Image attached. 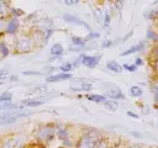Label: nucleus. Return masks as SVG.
<instances>
[{
    "instance_id": "423d86ee",
    "label": "nucleus",
    "mask_w": 158,
    "mask_h": 148,
    "mask_svg": "<svg viewBox=\"0 0 158 148\" xmlns=\"http://www.w3.org/2000/svg\"><path fill=\"white\" fill-rule=\"evenodd\" d=\"M63 20H64L65 22H68V23H73V25H78V26H83V27H85L86 30H89V32L93 31L91 27H90V25H89L88 22H85L84 20L79 18V17L75 16V15H72V14H64V15H63Z\"/></svg>"
},
{
    "instance_id": "bb28decb",
    "label": "nucleus",
    "mask_w": 158,
    "mask_h": 148,
    "mask_svg": "<svg viewBox=\"0 0 158 148\" xmlns=\"http://www.w3.org/2000/svg\"><path fill=\"white\" fill-rule=\"evenodd\" d=\"M143 16L148 20H154L157 16H158V10H148L143 14Z\"/></svg>"
},
{
    "instance_id": "4468645a",
    "label": "nucleus",
    "mask_w": 158,
    "mask_h": 148,
    "mask_svg": "<svg viewBox=\"0 0 158 148\" xmlns=\"http://www.w3.org/2000/svg\"><path fill=\"white\" fill-rule=\"evenodd\" d=\"M106 68L110 72H112V73H122L123 72L122 65L118 64L116 60H109V62H106Z\"/></svg>"
},
{
    "instance_id": "ea45409f",
    "label": "nucleus",
    "mask_w": 158,
    "mask_h": 148,
    "mask_svg": "<svg viewBox=\"0 0 158 148\" xmlns=\"http://www.w3.org/2000/svg\"><path fill=\"white\" fill-rule=\"evenodd\" d=\"M64 4L65 5H77V4H79V1L78 0H75V1H64Z\"/></svg>"
},
{
    "instance_id": "a211bd4d",
    "label": "nucleus",
    "mask_w": 158,
    "mask_h": 148,
    "mask_svg": "<svg viewBox=\"0 0 158 148\" xmlns=\"http://www.w3.org/2000/svg\"><path fill=\"white\" fill-rule=\"evenodd\" d=\"M86 99L89 101H93V102H96V104H104V101L106 100V96L105 95H99V94H88Z\"/></svg>"
},
{
    "instance_id": "f03ea898",
    "label": "nucleus",
    "mask_w": 158,
    "mask_h": 148,
    "mask_svg": "<svg viewBox=\"0 0 158 148\" xmlns=\"http://www.w3.org/2000/svg\"><path fill=\"white\" fill-rule=\"evenodd\" d=\"M33 41L30 33H22L20 36L16 37L15 39V44H14V49L16 53H28L33 49Z\"/></svg>"
},
{
    "instance_id": "e433bc0d",
    "label": "nucleus",
    "mask_w": 158,
    "mask_h": 148,
    "mask_svg": "<svg viewBox=\"0 0 158 148\" xmlns=\"http://www.w3.org/2000/svg\"><path fill=\"white\" fill-rule=\"evenodd\" d=\"M135 65H136V67H139V65H143V60H142V58H139V57H137V58L135 59Z\"/></svg>"
},
{
    "instance_id": "37998d69",
    "label": "nucleus",
    "mask_w": 158,
    "mask_h": 148,
    "mask_svg": "<svg viewBox=\"0 0 158 148\" xmlns=\"http://www.w3.org/2000/svg\"><path fill=\"white\" fill-rule=\"evenodd\" d=\"M132 33H133V30H132V31H131L130 33H127V35H126V36L123 37V39H122V42H125V41H127V38H128V37H131V36H132Z\"/></svg>"
},
{
    "instance_id": "a18cd8bd",
    "label": "nucleus",
    "mask_w": 158,
    "mask_h": 148,
    "mask_svg": "<svg viewBox=\"0 0 158 148\" xmlns=\"http://www.w3.org/2000/svg\"><path fill=\"white\" fill-rule=\"evenodd\" d=\"M10 81H17V76L16 75H10Z\"/></svg>"
},
{
    "instance_id": "72a5a7b5",
    "label": "nucleus",
    "mask_w": 158,
    "mask_h": 148,
    "mask_svg": "<svg viewBox=\"0 0 158 148\" xmlns=\"http://www.w3.org/2000/svg\"><path fill=\"white\" fill-rule=\"evenodd\" d=\"M94 15H95L96 21L99 22V21H100V17H101V15H102V12H101V10H100V9H95V10H94Z\"/></svg>"
},
{
    "instance_id": "aec40b11",
    "label": "nucleus",
    "mask_w": 158,
    "mask_h": 148,
    "mask_svg": "<svg viewBox=\"0 0 158 148\" xmlns=\"http://www.w3.org/2000/svg\"><path fill=\"white\" fill-rule=\"evenodd\" d=\"M70 41H72V44H73V46H77L78 48H83V47L85 46V43H86L85 38L79 37V36H72Z\"/></svg>"
},
{
    "instance_id": "f704fd0d",
    "label": "nucleus",
    "mask_w": 158,
    "mask_h": 148,
    "mask_svg": "<svg viewBox=\"0 0 158 148\" xmlns=\"http://www.w3.org/2000/svg\"><path fill=\"white\" fill-rule=\"evenodd\" d=\"M114 44V42L111 41V39H105L102 43H101V47L102 48H107V47H110V46H112Z\"/></svg>"
},
{
    "instance_id": "5701e85b",
    "label": "nucleus",
    "mask_w": 158,
    "mask_h": 148,
    "mask_svg": "<svg viewBox=\"0 0 158 148\" xmlns=\"http://www.w3.org/2000/svg\"><path fill=\"white\" fill-rule=\"evenodd\" d=\"M10 15H11V17L19 18V17L23 16V15H25V12H23V10L19 9V7H11V9H10Z\"/></svg>"
},
{
    "instance_id": "6ab92c4d",
    "label": "nucleus",
    "mask_w": 158,
    "mask_h": 148,
    "mask_svg": "<svg viewBox=\"0 0 158 148\" xmlns=\"http://www.w3.org/2000/svg\"><path fill=\"white\" fill-rule=\"evenodd\" d=\"M10 53H11V49L7 46V43L4 39H0V57L6 58L7 56H10Z\"/></svg>"
},
{
    "instance_id": "412c9836",
    "label": "nucleus",
    "mask_w": 158,
    "mask_h": 148,
    "mask_svg": "<svg viewBox=\"0 0 158 148\" xmlns=\"http://www.w3.org/2000/svg\"><path fill=\"white\" fill-rule=\"evenodd\" d=\"M104 106H105L109 111H116V110L118 109V104H117V101H115V100H110V99H106V100L104 101Z\"/></svg>"
},
{
    "instance_id": "0eeeda50",
    "label": "nucleus",
    "mask_w": 158,
    "mask_h": 148,
    "mask_svg": "<svg viewBox=\"0 0 158 148\" xmlns=\"http://www.w3.org/2000/svg\"><path fill=\"white\" fill-rule=\"evenodd\" d=\"M56 133H57V137L63 142L64 146H67V147L72 146V142L69 139V130L65 126H63V125L58 126L56 128Z\"/></svg>"
},
{
    "instance_id": "c85d7f7f",
    "label": "nucleus",
    "mask_w": 158,
    "mask_h": 148,
    "mask_svg": "<svg viewBox=\"0 0 158 148\" xmlns=\"http://www.w3.org/2000/svg\"><path fill=\"white\" fill-rule=\"evenodd\" d=\"M100 37V33L99 32H94V31H90L89 35L85 37V41H91V39H95V38H99Z\"/></svg>"
},
{
    "instance_id": "de8ad7c7",
    "label": "nucleus",
    "mask_w": 158,
    "mask_h": 148,
    "mask_svg": "<svg viewBox=\"0 0 158 148\" xmlns=\"http://www.w3.org/2000/svg\"><path fill=\"white\" fill-rule=\"evenodd\" d=\"M17 148H25V147H22V146H19V147H17Z\"/></svg>"
},
{
    "instance_id": "1a4fd4ad",
    "label": "nucleus",
    "mask_w": 158,
    "mask_h": 148,
    "mask_svg": "<svg viewBox=\"0 0 158 148\" xmlns=\"http://www.w3.org/2000/svg\"><path fill=\"white\" fill-rule=\"evenodd\" d=\"M19 138L16 136H9L0 139V148H17Z\"/></svg>"
},
{
    "instance_id": "20e7f679",
    "label": "nucleus",
    "mask_w": 158,
    "mask_h": 148,
    "mask_svg": "<svg viewBox=\"0 0 158 148\" xmlns=\"http://www.w3.org/2000/svg\"><path fill=\"white\" fill-rule=\"evenodd\" d=\"M54 133H56V128L53 125H46V126H42L40 128H37L36 131V136L38 139H42V141H52L53 137H54Z\"/></svg>"
},
{
    "instance_id": "9d476101",
    "label": "nucleus",
    "mask_w": 158,
    "mask_h": 148,
    "mask_svg": "<svg viewBox=\"0 0 158 148\" xmlns=\"http://www.w3.org/2000/svg\"><path fill=\"white\" fill-rule=\"evenodd\" d=\"M105 96H106V99H110V100H115V101H117V100H126V96H125V94L118 89V88H114V89H109L107 91H106V94H105Z\"/></svg>"
},
{
    "instance_id": "473e14b6",
    "label": "nucleus",
    "mask_w": 158,
    "mask_h": 148,
    "mask_svg": "<svg viewBox=\"0 0 158 148\" xmlns=\"http://www.w3.org/2000/svg\"><path fill=\"white\" fill-rule=\"evenodd\" d=\"M6 18H2L0 17V36L4 35V31H5V26H6Z\"/></svg>"
},
{
    "instance_id": "cd10ccee",
    "label": "nucleus",
    "mask_w": 158,
    "mask_h": 148,
    "mask_svg": "<svg viewBox=\"0 0 158 148\" xmlns=\"http://www.w3.org/2000/svg\"><path fill=\"white\" fill-rule=\"evenodd\" d=\"M110 22H111V16H110V14L106 11V12L104 14V21H102L104 27H105V28H107V27L110 26Z\"/></svg>"
},
{
    "instance_id": "f3484780",
    "label": "nucleus",
    "mask_w": 158,
    "mask_h": 148,
    "mask_svg": "<svg viewBox=\"0 0 158 148\" xmlns=\"http://www.w3.org/2000/svg\"><path fill=\"white\" fill-rule=\"evenodd\" d=\"M43 104H44V100H40V97L22 101V106H27V107H37V106H41Z\"/></svg>"
},
{
    "instance_id": "39448f33",
    "label": "nucleus",
    "mask_w": 158,
    "mask_h": 148,
    "mask_svg": "<svg viewBox=\"0 0 158 148\" xmlns=\"http://www.w3.org/2000/svg\"><path fill=\"white\" fill-rule=\"evenodd\" d=\"M20 30V20L15 18V17H10L6 21V26H5V35H10V36H15Z\"/></svg>"
},
{
    "instance_id": "ddd939ff",
    "label": "nucleus",
    "mask_w": 158,
    "mask_h": 148,
    "mask_svg": "<svg viewBox=\"0 0 158 148\" xmlns=\"http://www.w3.org/2000/svg\"><path fill=\"white\" fill-rule=\"evenodd\" d=\"M93 89V84L90 83H81L79 85H72L70 90L74 92H79V91H90Z\"/></svg>"
},
{
    "instance_id": "f8f14e48",
    "label": "nucleus",
    "mask_w": 158,
    "mask_h": 148,
    "mask_svg": "<svg viewBox=\"0 0 158 148\" xmlns=\"http://www.w3.org/2000/svg\"><path fill=\"white\" fill-rule=\"evenodd\" d=\"M144 47H146V42H144V41H141V42H138L137 44H133V46H131L128 49L123 51V52L121 53V56H122V57H125V56H130V54L137 53V52H139V51L144 49Z\"/></svg>"
},
{
    "instance_id": "7ed1b4c3",
    "label": "nucleus",
    "mask_w": 158,
    "mask_h": 148,
    "mask_svg": "<svg viewBox=\"0 0 158 148\" xmlns=\"http://www.w3.org/2000/svg\"><path fill=\"white\" fill-rule=\"evenodd\" d=\"M32 112H16V111H7V112H4L0 115V126H4V125H11V123H15L19 118L21 117H27V116H31Z\"/></svg>"
},
{
    "instance_id": "c03bdc74",
    "label": "nucleus",
    "mask_w": 158,
    "mask_h": 148,
    "mask_svg": "<svg viewBox=\"0 0 158 148\" xmlns=\"http://www.w3.org/2000/svg\"><path fill=\"white\" fill-rule=\"evenodd\" d=\"M109 148H125L122 144H114V146H110Z\"/></svg>"
},
{
    "instance_id": "6e6552de",
    "label": "nucleus",
    "mask_w": 158,
    "mask_h": 148,
    "mask_svg": "<svg viewBox=\"0 0 158 148\" xmlns=\"http://www.w3.org/2000/svg\"><path fill=\"white\" fill-rule=\"evenodd\" d=\"M101 59V56L100 54H95V56H86V54H83V58H81V64L86 68H95Z\"/></svg>"
},
{
    "instance_id": "2f4dec72",
    "label": "nucleus",
    "mask_w": 158,
    "mask_h": 148,
    "mask_svg": "<svg viewBox=\"0 0 158 148\" xmlns=\"http://www.w3.org/2000/svg\"><path fill=\"white\" fill-rule=\"evenodd\" d=\"M152 90H153V94H154V101L158 104V81H156L152 86Z\"/></svg>"
},
{
    "instance_id": "49530a36",
    "label": "nucleus",
    "mask_w": 158,
    "mask_h": 148,
    "mask_svg": "<svg viewBox=\"0 0 158 148\" xmlns=\"http://www.w3.org/2000/svg\"><path fill=\"white\" fill-rule=\"evenodd\" d=\"M127 148H143L142 146H138V144H133V146H128Z\"/></svg>"
},
{
    "instance_id": "b1692460",
    "label": "nucleus",
    "mask_w": 158,
    "mask_h": 148,
    "mask_svg": "<svg viewBox=\"0 0 158 148\" xmlns=\"http://www.w3.org/2000/svg\"><path fill=\"white\" fill-rule=\"evenodd\" d=\"M12 100V94L10 91H4L2 94H0V102H11Z\"/></svg>"
},
{
    "instance_id": "dca6fc26",
    "label": "nucleus",
    "mask_w": 158,
    "mask_h": 148,
    "mask_svg": "<svg viewBox=\"0 0 158 148\" xmlns=\"http://www.w3.org/2000/svg\"><path fill=\"white\" fill-rule=\"evenodd\" d=\"M10 2L7 1H0V17L6 18L10 15Z\"/></svg>"
},
{
    "instance_id": "4be33fe9",
    "label": "nucleus",
    "mask_w": 158,
    "mask_h": 148,
    "mask_svg": "<svg viewBox=\"0 0 158 148\" xmlns=\"http://www.w3.org/2000/svg\"><path fill=\"white\" fill-rule=\"evenodd\" d=\"M142 94H143V89L141 86L133 85V86L130 88V95L132 97H139V96H142Z\"/></svg>"
},
{
    "instance_id": "9b49d317",
    "label": "nucleus",
    "mask_w": 158,
    "mask_h": 148,
    "mask_svg": "<svg viewBox=\"0 0 158 148\" xmlns=\"http://www.w3.org/2000/svg\"><path fill=\"white\" fill-rule=\"evenodd\" d=\"M72 78V73H59V74H51L47 76L46 81L47 83H58V81H63L67 79Z\"/></svg>"
},
{
    "instance_id": "2eb2a0df",
    "label": "nucleus",
    "mask_w": 158,
    "mask_h": 148,
    "mask_svg": "<svg viewBox=\"0 0 158 148\" xmlns=\"http://www.w3.org/2000/svg\"><path fill=\"white\" fill-rule=\"evenodd\" d=\"M49 53H51L52 57H57V58H59V57L64 53V48H63V46H62L60 43H54V44L52 46Z\"/></svg>"
},
{
    "instance_id": "58836bf2",
    "label": "nucleus",
    "mask_w": 158,
    "mask_h": 148,
    "mask_svg": "<svg viewBox=\"0 0 158 148\" xmlns=\"http://www.w3.org/2000/svg\"><path fill=\"white\" fill-rule=\"evenodd\" d=\"M126 113H127L130 117H132V118H138V115H136V113H135V112H132V111H127Z\"/></svg>"
},
{
    "instance_id": "4c0bfd02",
    "label": "nucleus",
    "mask_w": 158,
    "mask_h": 148,
    "mask_svg": "<svg viewBox=\"0 0 158 148\" xmlns=\"http://www.w3.org/2000/svg\"><path fill=\"white\" fill-rule=\"evenodd\" d=\"M153 69H154V72L158 74V58H156L154 62H153Z\"/></svg>"
},
{
    "instance_id": "7c9ffc66",
    "label": "nucleus",
    "mask_w": 158,
    "mask_h": 148,
    "mask_svg": "<svg viewBox=\"0 0 158 148\" xmlns=\"http://www.w3.org/2000/svg\"><path fill=\"white\" fill-rule=\"evenodd\" d=\"M7 75H9V69H6V68L0 69V83H2L4 79H6Z\"/></svg>"
},
{
    "instance_id": "393cba45",
    "label": "nucleus",
    "mask_w": 158,
    "mask_h": 148,
    "mask_svg": "<svg viewBox=\"0 0 158 148\" xmlns=\"http://www.w3.org/2000/svg\"><path fill=\"white\" fill-rule=\"evenodd\" d=\"M59 69H60L62 73H70L72 69H73V64H72L70 62H65V63H63V64L59 67Z\"/></svg>"
},
{
    "instance_id": "c756f323",
    "label": "nucleus",
    "mask_w": 158,
    "mask_h": 148,
    "mask_svg": "<svg viewBox=\"0 0 158 148\" xmlns=\"http://www.w3.org/2000/svg\"><path fill=\"white\" fill-rule=\"evenodd\" d=\"M122 69H123V70H127V72H130V73H135V72L137 70V67H136L135 64H123V65H122Z\"/></svg>"
},
{
    "instance_id": "a878e982",
    "label": "nucleus",
    "mask_w": 158,
    "mask_h": 148,
    "mask_svg": "<svg viewBox=\"0 0 158 148\" xmlns=\"http://www.w3.org/2000/svg\"><path fill=\"white\" fill-rule=\"evenodd\" d=\"M147 39H151V41L157 42V41H158V32H156V31L152 30V28L147 30Z\"/></svg>"
},
{
    "instance_id": "79ce46f5",
    "label": "nucleus",
    "mask_w": 158,
    "mask_h": 148,
    "mask_svg": "<svg viewBox=\"0 0 158 148\" xmlns=\"http://www.w3.org/2000/svg\"><path fill=\"white\" fill-rule=\"evenodd\" d=\"M153 56H154L156 58H158V46H156V47L153 48Z\"/></svg>"
},
{
    "instance_id": "a19ab883",
    "label": "nucleus",
    "mask_w": 158,
    "mask_h": 148,
    "mask_svg": "<svg viewBox=\"0 0 158 148\" xmlns=\"http://www.w3.org/2000/svg\"><path fill=\"white\" fill-rule=\"evenodd\" d=\"M131 134L135 136V137H137V138H141V137H142V133H139V132H135V131H132Z\"/></svg>"
},
{
    "instance_id": "c9c22d12",
    "label": "nucleus",
    "mask_w": 158,
    "mask_h": 148,
    "mask_svg": "<svg viewBox=\"0 0 158 148\" xmlns=\"http://www.w3.org/2000/svg\"><path fill=\"white\" fill-rule=\"evenodd\" d=\"M22 74H23V75H41L42 73H40V72H33V70H25V72H22Z\"/></svg>"
},
{
    "instance_id": "f257e3e1",
    "label": "nucleus",
    "mask_w": 158,
    "mask_h": 148,
    "mask_svg": "<svg viewBox=\"0 0 158 148\" xmlns=\"http://www.w3.org/2000/svg\"><path fill=\"white\" fill-rule=\"evenodd\" d=\"M101 139H102V136L98 131L88 130L80 136L75 148H96Z\"/></svg>"
}]
</instances>
